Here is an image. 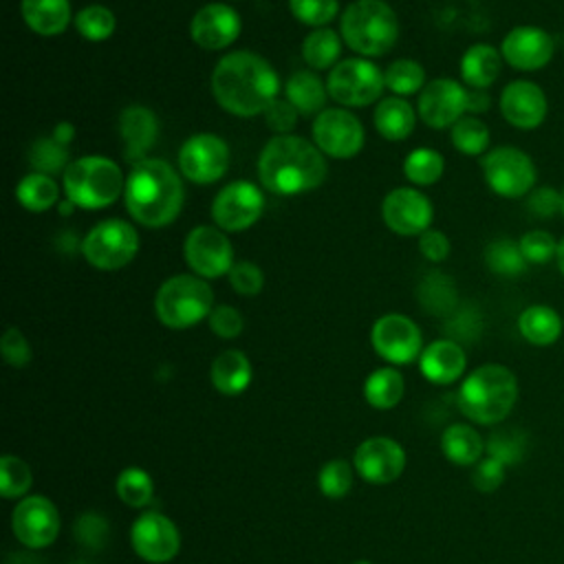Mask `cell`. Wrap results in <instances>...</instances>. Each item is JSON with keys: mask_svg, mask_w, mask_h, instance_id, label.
I'll list each match as a JSON object with an SVG mask.
<instances>
[{"mask_svg": "<svg viewBox=\"0 0 564 564\" xmlns=\"http://www.w3.org/2000/svg\"><path fill=\"white\" fill-rule=\"evenodd\" d=\"M275 68L253 51H231L212 70V93L220 108L236 117L262 115L275 99Z\"/></svg>", "mask_w": 564, "mask_h": 564, "instance_id": "obj_1", "label": "cell"}, {"mask_svg": "<svg viewBox=\"0 0 564 564\" xmlns=\"http://www.w3.org/2000/svg\"><path fill=\"white\" fill-rule=\"evenodd\" d=\"M328 165L324 152L295 134H275L258 156L260 185L275 196H297L319 187Z\"/></svg>", "mask_w": 564, "mask_h": 564, "instance_id": "obj_2", "label": "cell"}, {"mask_svg": "<svg viewBox=\"0 0 564 564\" xmlns=\"http://www.w3.org/2000/svg\"><path fill=\"white\" fill-rule=\"evenodd\" d=\"M185 189L178 172L163 159L134 163L126 178L123 203L132 220L159 229L176 220L183 209Z\"/></svg>", "mask_w": 564, "mask_h": 564, "instance_id": "obj_3", "label": "cell"}, {"mask_svg": "<svg viewBox=\"0 0 564 564\" xmlns=\"http://www.w3.org/2000/svg\"><path fill=\"white\" fill-rule=\"evenodd\" d=\"M518 401V379L500 364H485L467 375L458 390L460 412L476 423L494 425L509 416Z\"/></svg>", "mask_w": 564, "mask_h": 564, "instance_id": "obj_4", "label": "cell"}, {"mask_svg": "<svg viewBox=\"0 0 564 564\" xmlns=\"http://www.w3.org/2000/svg\"><path fill=\"white\" fill-rule=\"evenodd\" d=\"M341 40L364 57L386 55L399 40V20L383 0H355L341 13Z\"/></svg>", "mask_w": 564, "mask_h": 564, "instance_id": "obj_5", "label": "cell"}, {"mask_svg": "<svg viewBox=\"0 0 564 564\" xmlns=\"http://www.w3.org/2000/svg\"><path fill=\"white\" fill-rule=\"evenodd\" d=\"M66 198L79 209L110 207L126 189L121 167L106 156L90 154L70 161L62 178Z\"/></svg>", "mask_w": 564, "mask_h": 564, "instance_id": "obj_6", "label": "cell"}, {"mask_svg": "<svg viewBox=\"0 0 564 564\" xmlns=\"http://www.w3.org/2000/svg\"><path fill=\"white\" fill-rule=\"evenodd\" d=\"M214 311V293L205 278L178 273L167 278L154 295V313L167 328H189Z\"/></svg>", "mask_w": 564, "mask_h": 564, "instance_id": "obj_7", "label": "cell"}, {"mask_svg": "<svg viewBox=\"0 0 564 564\" xmlns=\"http://www.w3.org/2000/svg\"><path fill=\"white\" fill-rule=\"evenodd\" d=\"M139 251V234L134 225L121 218L97 223L82 240V256L101 271H117L132 262Z\"/></svg>", "mask_w": 564, "mask_h": 564, "instance_id": "obj_8", "label": "cell"}, {"mask_svg": "<svg viewBox=\"0 0 564 564\" xmlns=\"http://www.w3.org/2000/svg\"><path fill=\"white\" fill-rule=\"evenodd\" d=\"M328 97L341 106L364 108L377 101L386 88L383 73L377 64L364 57H350L337 62L326 79Z\"/></svg>", "mask_w": 564, "mask_h": 564, "instance_id": "obj_9", "label": "cell"}, {"mask_svg": "<svg viewBox=\"0 0 564 564\" xmlns=\"http://www.w3.org/2000/svg\"><path fill=\"white\" fill-rule=\"evenodd\" d=\"M482 176L491 192L505 198H520L535 187V165L516 145H498L482 156Z\"/></svg>", "mask_w": 564, "mask_h": 564, "instance_id": "obj_10", "label": "cell"}, {"mask_svg": "<svg viewBox=\"0 0 564 564\" xmlns=\"http://www.w3.org/2000/svg\"><path fill=\"white\" fill-rule=\"evenodd\" d=\"M229 167V148L227 143L212 132L192 134L178 150V170L181 174L196 183L209 185L225 176Z\"/></svg>", "mask_w": 564, "mask_h": 564, "instance_id": "obj_11", "label": "cell"}, {"mask_svg": "<svg viewBox=\"0 0 564 564\" xmlns=\"http://www.w3.org/2000/svg\"><path fill=\"white\" fill-rule=\"evenodd\" d=\"M262 212V189L251 181H231L212 203V218L223 231H245L260 220Z\"/></svg>", "mask_w": 564, "mask_h": 564, "instance_id": "obj_12", "label": "cell"}, {"mask_svg": "<svg viewBox=\"0 0 564 564\" xmlns=\"http://www.w3.org/2000/svg\"><path fill=\"white\" fill-rule=\"evenodd\" d=\"M183 256L187 267L205 280L220 278L234 267V247L229 238L223 229L209 225H198L187 234Z\"/></svg>", "mask_w": 564, "mask_h": 564, "instance_id": "obj_13", "label": "cell"}, {"mask_svg": "<svg viewBox=\"0 0 564 564\" xmlns=\"http://www.w3.org/2000/svg\"><path fill=\"white\" fill-rule=\"evenodd\" d=\"M469 108V90L449 77L432 79L423 86L416 101V115L430 128H452Z\"/></svg>", "mask_w": 564, "mask_h": 564, "instance_id": "obj_14", "label": "cell"}, {"mask_svg": "<svg viewBox=\"0 0 564 564\" xmlns=\"http://www.w3.org/2000/svg\"><path fill=\"white\" fill-rule=\"evenodd\" d=\"M361 121L344 108H324L313 121L315 145L333 159H350L364 148Z\"/></svg>", "mask_w": 564, "mask_h": 564, "instance_id": "obj_15", "label": "cell"}, {"mask_svg": "<svg viewBox=\"0 0 564 564\" xmlns=\"http://www.w3.org/2000/svg\"><path fill=\"white\" fill-rule=\"evenodd\" d=\"M370 341L377 355L390 364H410L423 352L419 326L401 313L379 317L370 330Z\"/></svg>", "mask_w": 564, "mask_h": 564, "instance_id": "obj_16", "label": "cell"}, {"mask_svg": "<svg viewBox=\"0 0 564 564\" xmlns=\"http://www.w3.org/2000/svg\"><path fill=\"white\" fill-rule=\"evenodd\" d=\"M381 218L399 236H421L430 229L434 209L430 198L414 187H397L381 203Z\"/></svg>", "mask_w": 564, "mask_h": 564, "instance_id": "obj_17", "label": "cell"}, {"mask_svg": "<svg viewBox=\"0 0 564 564\" xmlns=\"http://www.w3.org/2000/svg\"><path fill=\"white\" fill-rule=\"evenodd\" d=\"M130 542L134 553L152 564L170 562L181 549L176 524L159 511H145L134 520Z\"/></svg>", "mask_w": 564, "mask_h": 564, "instance_id": "obj_18", "label": "cell"}, {"mask_svg": "<svg viewBox=\"0 0 564 564\" xmlns=\"http://www.w3.org/2000/svg\"><path fill=\"white\" fill-rule=\"evenodd\" d=\"M11 527L24 546L44 549L59 533V513L48 498L26 496L13 509Z\"/></svg>", "mask_w": 564, "mask_h": 564, "instance_id": "obj_19", "label": "cell"}, {"mask_svg": "<svg viewBox=\"0 0 564 564\" xmlns=\"http://www.w3.org/2000/svg\"><path fill=\"white\" fill-rule=\"evenodd\" d=\"M240 26L242 22L234 7L225 2H207L194 13L189 22V35L200 48L220 51L236 42Z\"/></svg>", "mask_w": 564, "mask_h": 564, "instance_id": "obj_20", "label": "cell"}, {"mask_svg": "<svg viewBox=\"0 0 564 564\" xmlns=\"http://www.w3.org/2000/svg\"><path fill=\"white\" fill-rule=\"evenodd\" d=\"M555 53V40L540 26H516L511 29L502 44V59L516 70H538L544 68Z\"/></svg>", "mask_w": 564, "mask_h": 564, "instance_id": "obj_21", "label": "cell"}, {"mask_svg": "<svg viewBox=\"0 0 564 564\" xmlns=\"http://www.w3.org/2000/svg\"><path fill=\"white\" fill-rule=\"evenodd\" d=\"M355 469L368 482H392L405 469V452L397 441L388 436H372L357 447Z\"/></svg>", "mask_w": 564, "mask_h": 564, "instance_id": "obj_22", "label": "cell"}, {"mask_svg": "<svg viewBox=\"0 0 564 564\" xmlns=\"http://www.w3.org/2000/svg\"><path fill=\"white\" fill-rule=\"evenodd\" d=\"M549 104L544 90L529 79L509 82L500 93V112L502 117L520 130L538 128L546 117Z\"/></svg>", "mask_w": 564, "mask_h": 564, "instance_id": "obj_23", "label": "cell"}, {"mask_svg": "<svg viewBox=\"0 0 564 564\" xmlns=\"http://www.w3.org/2000/svg\"><path fill=\"white\" fill-rule=\"evenodd\" d=\"M119 137L123 141V156L139 163L159 139V119L145 106H128L119 115Z\"/></svg>", "mask_w": 564, "mask_h": 564, "instance_id": "obj_24", "label": "cell"}, {"mask_svg": "<svg viewBox=\"0 0 564 564\" xmlns=\"http://www.w3.org/2000/svg\"><path fill=\"white\" fill-rule=\"evenodd\" d=\"M465 350L454 339H436L427 344L419 357V368L423 377L438 386L454 383L465 372Z\"/></svg>", "mask_w": 564, "mask_h": 564, "instance_id": "obj_25", "label": "cell"}, {"mask_svg": "<svg viewBox=\"0 0 564 564\" xmlns=\"http://www.w3.org/2000/svg\"><path fill=\"white\" fill-rule=\"evenodd\" d=\"M26 26L40 35H59L70 24V0H22Z\"/></svg>", "mask_w": 564, "mask_h": 564, "instance_id": "obj_26", "label": "cell"}, {"mask_svg": "<svg viewBox=\"0 0 564 564\" xmlns=\"http://www.w3.org/2000/svg\"><path fill=\"white\" fill-rule=\"evenodd\" d=\"M502 68V55L491 44H474L463 53L460 77L469 88L485 90L491 86Z\"/></svg>", "mask_w": 564, "mask_h": 564, "instance_id": "obj_27", "label": "cell"}, {"mask_svg": "<svg viewBox=\"0 0 564 564\" xmlns=\"http://www.w3.org/2000/svg\"><path fill=\"white\" fill-rule=\"evenodd\" d=\"M416 112L403 97H383L375 108V128L388 141H403L412 134Z\"/></svg>", "mask_w": 564, "mask_h": 564, "instance_id": "obj_28", "label": "cell"}, {"mask_svg": "<svg viewBox=\"0 0 564 564\" xmlns=\"http://www.w3.org/2000/svg\"><path fill=\"white\" fill-rule=\"evenodd\" d=\"M212 383L223 394H240L251 383V364L245 352L240 350H223L214 361L209 370Z\"/></svg>", "mask_w": 564, "mask_h": 564, "instance_id": "obj_29", "label": "cell"}, {"mask_svg": "<svg viewBox=\"0 0 564 564\" xmlns=\"http://www.w3.org/2000/svg\"><path fill=\"white\" fill-rule=\"evenodd\" d=\"M284 95L300 115L311 117L324 110V104L328 99V88L313 70H297L286 79Z\"/></svg>", "mask_w": 564, "mask_h": 564, "instance_id": "obj_30", "label": "cell"}, {"mask_svg": "<svg viewBox=\"0 0 564 564\" xmlns=\"http://www.w3.org/2000/svg\"><path fill=\"white\" fill-rule=\"evenodd\" d=\"M520 335L533 346H551L564 330V322L555 308L546 304H531L518 317Z\"/></svg>", "mask_w": 564, "mask_h": 564, "instance_id": "obj_31", "label": "cell"}, {"mask_svg": "<svg viewBox=\"0 0 564 564\" xmlns=\"http://www.w3.org/2000/svg\"><path fill=\"white\" fill-rule=\"evenodd\" d=\"M441 447H443V454L454 465H476L485 452V443L480 434L465 423H454L445 427L441 436Z\"/></svg>", "mask_w": 564, "mask_h": 564, "instance_id": "obj_32", "label": "cell"}, {"mask_svg": "<svg viewBox=\"0 0 564 564\" xmlns=\"http://www.w3.org/2000/svg\"><path fill=\"white\" fill-rule=\"evenodd\" d=\"M15 198L18 203L29 209V212H46L53 205H59V187L55 183L53 176L42 174V172H31L26 176H22V181L15 187Z\"/></svg>", "mask_w": 564, "mask_h": 564, "instance_id": "obj_33", "label": "cell"}, {"mask_svg": "<svg viewBox=\"0 0 564 564\" xmlns=\"http://www.w3.org/2000/svg\"><path fill=\"white\" fill-rule=\"evenodd\" d=\"M403 390H405L403 377L394 368H377L366 377V383H364V397L377 410L394 408L401 401Z\"/></svg>", "mask_w": 564, "mask_h": 564, "instance_id": "obj_34", "label": "cell"}, {"mask_svg": "<svg viewBox=\"0 0 564 564\" xmlns=\"http://www.w3.org/2000/svg\"><path fill=\"white\" fill-rule=\"evenodd\" d=\"M339 53H341V37L328 26L313 29L302 42V57L313 70H324L335 66V62L339 59Z\"/></svg>", "mask_w": 564, "mask_h": 564, "instance_id": "obj_35", "label": "cell"}, {"mask_svg": "<svg viewBox=\"0 0 564 564\" xmlns=\"http://www.w3.org/2000/svg\"><path fill=\"white\" fill-rule=\"evenodd\" d=\"M419 302L421 306H425L427 313L434 315H443L449 313L456 306V289H454V280L447 278L441 271H430L421 284H419Z\"/></svg>", "mask_w": 564, "mask_h": 564, "instance_id": "obj_36", "label": "cell"}, {"mask_svg": "<svg viewBox=\"0 0 564 564\" xmlns=\"http://www.w3.org/2000/svg\"><path fill=\"white\" fill-rule=\"evenodd\" d=\"M485 262L489 271L500 278H518L527 271L529 264L520 251V242L511 238H498L489 242L485 249Z\"/></svg>", "mask_w": 564, "mask_h": 564, "instance_id": "obj_37", "label": "cell"}, {"mask_svg": "<svg viewBox=\"0 0 564 564\" xmlns=\"http://www.w3.org/2000/svg\"><path fill=\"white\" fill-rule=\"evenodd\" d=\"M445 170V159L432 148H416L403 161V174L414 185H434Z\"/></svg>", "mask_w": 564, "mask_h": 564, "instance_id": "obj_38", "label": "cell"}, {"mask_svg": "<svg viewBox=\"0 0 564 564\" xmlns=\"http://www.w3.org/2000/svg\"><path fill=\"white\" fill-rule=\"evenodd\" d=\"M449 137H452V145L467 156H478L489 148V128L476 115L460 117L452 126Z\"/></svg>", "mask_w": 564, "mask_h": 564, "instance_id": "obj_39", "label": "cell"}, {"mask_svg": "<svg viewBox=\"0 0 564 564\" xmlns=\"http://www.w3.org/2000/svg\"><path fill=\"white\" fill-rule=\"evenodd\" d=\"M117 18L115 13L104 4H88L77 11L75 15V29L84 40L90 42H104L115 33Z\"/></svg>", "mask_w": 564, "mask_h": 564, "instance_id": "obj_40", "label": "cell"}, {"mask_svg": "<svg viewBox=\"0 0 564 564\" xmlns=\"http://www.w3.org/2000/svg\"><path fill=\"white\" fill-rule=\"evenodd\" d=\"M386 88H390L397 97L414 95L425 86V70L416 59H397L383 70Z\"/></svg>", "mask_w": 564, "mask_h": 564, "instance_id": "obj_41", "label": "cell"}, {"mask_svg": "<svg viewBox=\"0 0 564 564\" xmlns=\"http://www.w3.org/2000/svg\"><path fill=\"white\" fill-rule=\"evenodd\" d=\"M29 163L33 165V172H42L48 176L57 172H66V167L70 165L66 145H62L53 137H42L31 145Z\"/></svg>", "mask_w": 564, "mask_h": 564, "instance_id": "obj_42", "label": "cell"}, {"mask_svg": "<svg viewBox=\"0 0 564 564\" xmlns=\"http://www.w3.org/2000/svg\"><path fill=\"white\" fill-rule=\"evenodd\" d=\"M527 447H529L527 434L522 430H513V427L494 432L487 441L489 456L500 460L505 467L507 465H518L520 460H524Z\"/></svg>", "mask_w": 564, "mask_h": 564, "instance_id": "obj_43", "label": "cell"}, {"mask_svg": "<svg viewBox=\"0 0 564 564\" xmlns=\"http://www.w3.org/2000/svg\"><path fill=\"white\" fill-rule=\"evenodd\" d=\"M152 478L139 467H128L117 478V496L130 507H143L152 500Z\"/></svg>", "mask_w": 564, "mask_h": 564, "instance_id": "obj_44", "label": "cell"}, {"mask_svg": "<svg viewBox=\"0 0 564 564\" xmlns=\"http://www.w3.org/2000/svg\"><path fill=\"white\" fill-rule=\"evenodd\" d=\"M33 476L29 465L11 454H4L0 460V489L4 498H20L31 489Z\"/></svg>", "mask_w": 564, "mask_h": 564, "instance_id": "obj_45", "label": "cell"}, {"mask_svg": "<svg viewBox=\"0 0 564 564\" xmlns=\"http://www.w3.org/2000/svg\"><path fill=\"white\" fill-rule=\"evenodd\" d=\"M289 9L295 20L313 29L326 26L339 11L337 0H289Z\"/></svg>", "mask_w": 564, "mask_h": 564, "instance_id": "obj_46", "label": "cell"}, {"mask_svg": "<svg viewBox=\"0 0 564 564\" xmlns=\"http://www.w3.org/2000/svg\"><path fill=\"white\" fill-rule=\"evenodd\" d=\"M520 251L529 264H546L557 256V242L553 234L544 229H531L520 240Z\"/></svg>", "mask_w": 564, "mask_h": 564, "instance_id": "obj_47", "label": "cell"}, {"mask_svg": "<svg viewBox=\"0 0 564 564\" xmlns=\"http://www.w3.org/2000/svg\"><path fill=\"white\" fill-rule=\"evenodd\" d=\"M352 487V469L346 460H330L319 471V489L328 498H341Z\"/></svg>", "mask_w": 564, "mask_h": 564, "instance_id": "obj_48", "label": "cell"}, {"mask_svg": "<svg viewBox=\"0 0 564 564\" xmlns=\"http://www.w3.org/2000/svg\"><path fill=\"white\" fill-rule=\"evenodd\" d=\"M229 284L234 286V291L238 295H258L264 286V273L258 264L253 262H234V267L229 269Z\"/></svg>", "mask_w": 564, "mask_h": 564, "instance_id": "obj_49", "label": "cell"}, {"mask_svg": "<svg viewBox=\"0 0 564 564\" xmlns=\"http://www.w3.org/2000/svg\"><path fill=\"white\" fill-rule=\"evenodd\" d=\"M0 350H2L4 361L13 368H22L31 361V346H29L26 337L22 335V330H18L15 326H9L4 330L2 341H0Z\"/></svg>", "mask_w": 564, "mask_h": 564, "instance_id": "obj_50", "label": "cell"}, {"mask_svg": "<svg viewBox=\"0 0 564 564\" xmlns=\"http://www.w3.org/2000/svg\"><path fill=\"white\" fill-rule=\"evenodd\" d=\"M209 328L223 337V339H234L242 333V315L234 308V306H227V304H220V306H214V311L209 313Z\"/></svg>", "mask_w": 564, "mask_h": 564, "instance_id": "obj_51", "label": "cell"}, {"mask_svg": "<svg viewBox=\"0 0 564 564\" xmlns=\"http://www.w3.org/2000/svg\"><path fill=\"white\" fill-rule=\"evenodd\" d=\"M505 480V465L491 456L480 458L476 463V469L471 474V485L482 491V494H491L496 491Z\"/></svg>", "mask_w": 564, "mask_h": 564, "instance_id": "obj_52", "label": "cell"}, {"mask_svg": "<svg viewBox=\"0 0 564 564\" xmlns=\"http://www.w3.org/2000/svg\"><path fill=\"white\" fill-rule=\"evenodd\" d=\"M297 110L289 99H275L267 110H264V121L267 126L278 132V134H289L295 123H297Z\"/></svg>", "mask_w": 564, "mask_h": 564, "instance_id": "obj_53", "label": "cell"}, {"mask_svg": "<svg viewBox=\"0 0 564 564\" xmlns=\"http://www.w3.org/2000/svg\"><path fill=\"white\" fill-rule=\"evenodd\" d=\"M527 209L538 218H551L555 212H562V192L553 187H533L527 198Z\"/></svg>", "mask_w": 564, "mask_h": 564, "instance_id": "obj_54", "label": "cell"}, {"mask_svg": "<svg viewBox=\"0 0 564 564\" xmlns=\"http://www.w3.org/2000/svg\"><path fill=\"white\" fill-rule=\"evenodd\" d=\"M449 240L438 229H427L419 236V251L430 262H443L449 256Z\"/></svg>", "mask_w": 564, "mask_h": 564, "instance_id": "obj_55", "label": "cell"}, {"mask_svg": "<svg viewBox=\"0 0 564 564\" xmlns=\"http://www.w3.org/2000/svg\"><path fill=\"white\" fill-rule=\"evenodd\" d=\"M489 104H491V99H489V95L485 90L469 88V108H467V112L480 115V112H485L489 108Z\"/></svg>", "mask_w": 564, "mask_h": 564, "instance_id": "obj_56", "label": "cell"}, {"mask_svg": "<svg viewBox=\"0 0 564 564\" xmlns=\"http://www.w3.org/2000/svg\"><path fill=\"white\" fill-rule=\"evenodd\" d=\"M73 137H75V128L70 123H66V121L57 123L55 130H53V139L59 141L62 145H68L73 141Z\"/></svg>", "mask_w": 564, "mask_h": 564, "instance_id": "obj_57", "label": "cell"}, {"mask_svg": "<svg viewBox=\"0 0 564 564\" xmlns=\"http://www.w3.org/2000/svg\"><path fill=\"white\" fill-rule=\"evenodd\" d=\"M555 260H557V269H560V273L564 275V238L557 242V256H555Z\"/></svg>", "mask_w": 564, "mask_h": 564, "instance_id": "obj_58", "label": "cell"}, {"mask_svg": "<svg viewBox=\"0 0 564 564\" xmlns=\"http://www.w3.org/2000/svg\"><path fill=\"white\" fill-rule=\"evenodd\" d=\"M562 216H564V189H562Z\"/></svg>", "mask_w": 564, "mask_h": 564, "instance_id": "obj_59", "label": "cell"}, {"mask_svg": "<svg viewBox=\"0 0 564 564\" xmlns=\"http://www.w3.org/2000/svg\"><path fill=\"white\" fill-rule=\"evenodd\" d=\"M355 564H370V562H366V560H359V562H355Z\"/></svg>", "mask_w": 564, "mask_h": 564, "instance_id": "obj_60", "label": "cell"}]
</instances>
